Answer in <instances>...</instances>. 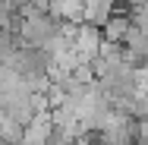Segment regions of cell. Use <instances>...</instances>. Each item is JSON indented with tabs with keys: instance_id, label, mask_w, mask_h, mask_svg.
<instances>
[{
	"instance_id": "6da1fadb",
	"label": "cell",
	"mask_w": 148,
	"mask_h": 145,
	"mask_svg": "<svg viewBox=\"0 0 148 145\" xmlns=\"http://www.w3.org/2000/svg\"><path fill=\"white\" fill-rule=\"evenodd\" d=\"M129 25H132L129 16H107L104 25H101V38H104V41H117V44H123Z\"/></svg>"
}]
</instances>
